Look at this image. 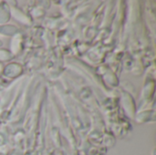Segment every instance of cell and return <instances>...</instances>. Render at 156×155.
Listing matches in <instances>:
<instances>
[{"label":"cell","instance_id":"obj_1","mask_svg":"<svg viewBox=\"0 0 156 155\" xmlns=\"http://www.w3.org/2000/svg\"><path fill=\"white\" fill-rule=\"evenodd\" d=\"M22 72H23V69L21 65L13 62L4 67L2 75H4L5 78H8V79H15V78L19 77L22 74Z\"/></svg>","mask_w":156,"mask_h":155},{"label":"cell","instance_id":"obj_2","mask_svg":"<svg viewBox=\"0 0 156 155\" xmlns=\"http://www.w3.org/2000/svg\"><path fill=\"white\" fill-rule=\"evenodd\" d=\"M22 36L17 33L16 35H15L14 37H12V39L9 43V48H10V52L15 56L16 54H18L21 49H22Z\"/></svg>","mask_w":156,"mask_h":155},{"label":"cell","instance_id":"obj_3","mask_svg":"<svg viewBox=\"0 0 156 155\" xmlns=\"http://www.w3.org/2000/svg\"><path fill=\"white\" fill-rule=\"evenodd\" d=\"M11 17V10L10 5L5 2H2L0 4V25H5L8 22Z\"/></svg>","mask_w":156,"mask_h":155},{"label":"cell","instance_id":"obj_4","mask_svg":"<svg viewBox=\"0 0 156 155\" xmlns=\"http://www.w3.org/2000/svg\"><path fill=\"white\" fill-rule=\"evenodd\" d=\"M10 10H11V15L15 17V19L16 21H18L24 25H30L31 24L30 18L25 13H23L21 10L16 9L15 7H10Z\"/></svg>","mask_w":156,"mask_h":155},{"label":"cell","instance_id":"obj_5","mask_svg":"<svg viewBox=\"0 0 156 155\" xmlns=\"http://www.w3.org/2000/svg\"><path fill=\"white\" fill-rule=\"evenodd\" d=\"M18 33V28L14 25H0V34L7 37H14Z\"/></svg>","mask_w":156,"mask_h":155},{"label":"cell","instance_id":"obj_6","mask_svg":"<svg viewBox=\"0 0 156 155\" xmlns=\"http://www.w3.org/2000/svg\"><path fill=\"white\" fill-rule=\"evenodd\" d=\"M14 55L7 49L0 48V63L3 62H8L11 59L14 58Z\"/></svg>","mask_w":156,"mask_h":155},{"label":"cell","instance_id":"obj_7","mask_svg":"<svg viewBox=\"0 0 156 155\" xmlns=\"http://www.w3.org/2000/svg\"><path fill=\"white\" fill-rule=\"evenodd\" d=\"M151 113H152V111H144V112H142V113H140L138 116H140V117H144V118H142L138 122H145L146 121H147V119H148V117H150L151 116Z\"/></svg>","mask_w":156,"mask_h":155},{"label":"cell","instance_id":"obj_8","mask_svg":"<svg viewBox=\"0 0 156 155\" xmlns=\"http://www.w3.org/2000/svg\"><path fill=\"white\" fill-rule=\"evenodd\" d=\"M3 69H4V66L2 63H0V76L3 74Z\"/></svg>","mask_w":156,"mask_h":155},{"label":"cell","instance_id":"obj_9","mask_svg":"<svg viewBox=\"0 0 156 155\" xmlns=\"http://www.w3.org/2000/svg\"><path fill=\"white\" fill-rule=\"evenodd\" d=\"M2 46H3V42H2V41L0 40V48H1Z\"/></svg>","mask_w":156,"mask_h":155},{"label":"cell","instance_id":"obj_10","mask_svg":"<svg viewBox=\"0 0 156 155\" xmlns=\"http://www.w3.org/2000/svg\"><path fill=\"white\" fill-rule=\"evenodd\" d=\"M57 155H63V154H62L61 153H58V154H57Z\"/></svg>","mask_w":156,"mask_h":155}]
</instances>
